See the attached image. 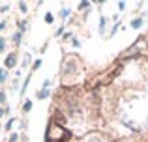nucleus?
I'll return each mask as SVG.
<instances>
[{
    "label": "nucleus",
    "instance_id": "2eb2a0df",
    "mask_svg": "<svg viewBox=\"0 0 148 142\" xmlns=\"http://www.w3.org/2000/svg\"><path fill=\"white\" fill-rule=\"evenodd\" d=\"M17 139H19V135H17V133H13V135L10 137V140H11V142H15V140H17Z\"/></svg>",
    "mask_w": 148,
    "mask_h": 142
},
{
    "label": "nucleus",
    "instance_id": "dca6fc26",
    "mask_svg": "<svg viewBox=\"0 0 148 142\" xmlns=\"http://www.w3.org/2000/svg\"><path fill=\"white\" fill-rule=\"evenodd\" d=\"M4 47H6V41H4V37H0V51H2Z\"/></svg>",
    "mask_w": 148,
    "mask_h": 142
},
{
    "label": "nucleus",
    "instance_id": "39448f33",
    "mask_svg": "<svg viewBox=\"0 0 148 142\" xmlns=\"http://www.w3.org/2000/svg\"><path fill=\"white\" fill-rule=\"evenodd\" d=\"M99 32H101V34L105 32V17H101V19H99Z\"/></svg>",
    "mask_w": 148,
    "mask_h": 142
},
{
    "label": "nucleus",
    "instance_id": "4468645a",
    "mask_svg": "<svg viewBox=\"0 0 148 142\" xmlns=\"http://www.w3.org/2000/svg\"><path fill=\"white\" fill-rule=\"evenodd\" d=\"M45 21H47V22H53V15L47 13V15H45Z\"/></svg>",
    "mask_w": 148,
    "mask_h": 142
},
{
    "label": "nucleus",
    "instance_id": "6ab92c4d",
    "mask_svg": "<svg viewBox=\"0 0 148 142\" xmlns=\"http://www.w3.org/2000/svg\"><path fill=\"white\" fill-rule=\"evenodd\" d=\"M2 116H4V110H2V109H0V118H2Z\"/></svg>",
    "mask_w": 148,
    "mask_h": 142
},
{
    "label": "nucleus",
    "instance_id": "0eeeda50",
    "mask_svg": "<svg viewBox=\"0 0 148 142\" xmlns=\"http://www.w3.org/2000/svg\"><path fill=\"white\" fill-rule=\"evenodd\" d=\"M30 109H32V101H26L25 103V112H28Z\"/></svg>",
    "mask_w": 148,
    "mask_h": 142
},
{
    "label": "nucleus",
    "instance_id": "20e7f679",
    "mask_svg": "<svg viewBox=\"0 0 148 142\" xmlns=\"http://www.w3.org/2000/svg\"><path fill=\"white\" fill-rule=\"evenodd\" d=\"M6 77H8V71H6V69H0V84L6 80Z\"/></svg>",
    "mask_w": 148,
    "mask_h": 142
},
{
    "label": "nucleus",
    "instance_id": "f3484780",
    "mask_svg": "<svg viewBox=\"0 0 148 142\" xmlns=\"http://www.w3.org/2000/svg\"><path fill=\"white\" fill-rule=\"evenodd\" d=\"M4 99H6V94H4V92H0V103H2Z\"/></svg>",
    "mask_w": 148,
    "mask_h": 142
},
{
    "label": "nucleus",
    "instance_id": "ddd939ff",
    "mask_svg": "<svg viewBox=\"0 0 148 142\" xmlns=\"http://www.w3.org/2000/svg\"><path fill=\"white\" fill-rule=\"evenodd\" d=\"M88 6H90L88 2H81V4H79V7H81V10H84V7H88Z\"/></svg>",
    "mask_w": 148,
    "mask_h": 142
},
{
    "label": "nucleus",
    "instance_id": "6e6552de",
    "mask_svg": "<svg viewBox=\"0 0 148 142\" xmlns=\"http://www.w3.org/2000/svg\"><path fill=\"white\" fill-rule=\"evenodd\" d=\"M88 142H103L99 139V137H90V139H88Z\"/></svg>",
    "mask_w": 148,
    "mask_h": 142
},
{
    "label": "nucleus",
    "instance_id": "a211bd4d",
    "mask_svg": "<svg viewBox=\"0 0 148 142\" xmlns=\"http://www.w3.org/2000/svg\"><path fill=\"white\" fill-rule=\"evenodd\" d=\"M4 28H6V22H0V32H2Z\"/></svg>",
    "mask_w": 148,
    "mask_h": 142
},
{
    "label": "nucleus",
    "instance_id": "f8f14e48",
    "mask_svg": "<svg viewBox=\"0 0 148 142\" xmlns=\"http://www.w3.org/2000/svg\"><path fill=\"white\" fill-rule=\"evenodd\" d=\"M25 28H26V22H23V21H21V22H19V30H21V32H23V30H25Z\"/></svg>",
    "mask_w": 148,
    "mask_h": 142
},
{
    "label": "nucleus",
    "instance_id": "9d476101",
    "mask_svg": "<svg viewBox=\"0 0 148 142\" xmlns=\"http://www.w3.org/2000/svg\"><path fill=\"white\" fill-rule=\"evenodd\" d=\"M40 66H41V60H36V62H34V66H32V71H34V69H38Z\"/></svg>",
    "mask_w": 148,
    "mask_h": 142
},
{
    "label": "nucleus",
    "instance_id": "9b49d317",
    "mask_svg": "<svg viewBox=\"0 0 148 142\" xmlns=\"http://www.w3.org/2000/svg\"><path fill=\"white\" fill-rule=\"evenodd\" d=\"M60 15H62V17H64V19H66V17H68V15H69V10H68V7H66V10H64V11H60Z\"/></svg>",
    "mask_w": 148,
    "mask_h": 142
},
{
    "label": "nucleus",
    "instance_id": "f257e3e1",
    "mask_svg": "<svg viewBox=\"0 0 148 142\" xmlns=\"http://www.w3.org/2000/svg\"><path fill=\"white\" fill-rule=\"evenodd\" d=\"M15 62H17V54H10V56L6 58V64H4V66H6V69L13 67V66H15Z\"/></svg>",
    "mask_w": 148,
    "mask_h": 142
},
{
    "label": "nucleus",
    "instance_id": "423d86ee",
    "mask_svg": "<svg viewBox=\"0 0 148 142\" xmlns=\"http://www.w3.org/2000/svg\"><path fill=\"white\" fill-rule=\"evenodd\" d=\"M13 41H15L17 45L21 43V32H15V34H13Z\"/></svg>",
    "mask_w": 148,
    "mask_h": 142
},
{
    "label": "nucleus",
    "instance_id": "f03ea898",
    "mask_svg": "<svg viewBox=\"0 0 148 142\" xmlns=\"http://www.w3.org/2000/svg\"><path fill=\"white\" fill-rule=\"evenodd\" d=\"M143 24V19L139 17V19H133V21H131V26H133V28H139V26Z\"/></svg>",
    "mask_w": 148,
    "mask_h": 142
},
{
    "label": "nucleus",
    "instance_id": "7ed1b4c3",
    "mask_svg": "<svg viewBox=\"0 0 148 142\" xmlns=\"http://www.w3.org/2000/svg\"><path fill=\"white\" fill-rule=\"evenodd\" d=\"M47 95H49V90H47V88H43V90H41L40 94H38V99H45Z\"/></svg>",
    "mask_w": 148,
    "mask_h": 142
},
{
    "label": "nucleus",
    "instance_id": "1a4fd4ad",
    "mask_svg": "<svg viewBox=\"0 0 148 142\" xmlns=\"http://www.w3.org/2000/svg\"><path fill=\"white\" fill-rule=\"evenodd\" d=\"M19 7H21V11H23V13H26V11H28V10H26V4H25V2H21V4H19Z\"/></svg>",
    "mask_w": 148,
    "mask_h": 142
}]
</instances>
